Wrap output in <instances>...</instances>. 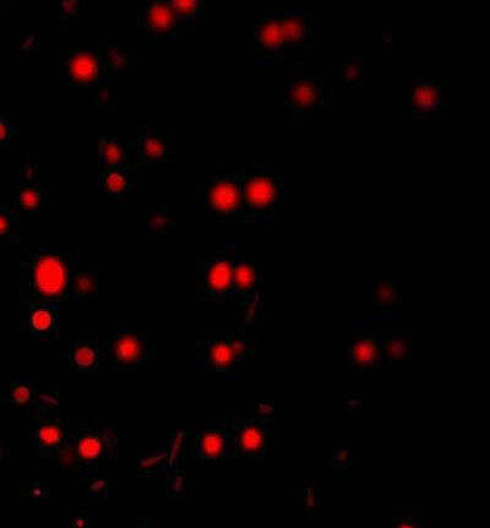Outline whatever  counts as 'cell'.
I'll list each match as a JSON object with an SVG mask.
<instances>
[{"instance_id": "obj_39", "label": "cell", "mask_w": 490, "mask_h": 528, "mask_svg": "<svg viewBox=\"0 0 490 528\" xmlns=\"http://www.w3.org/2000/svg\"><path fill=\"white\" fill-rule=\"evenodd\" d=\"M392 525L402 528H418L429 527L426 520H423L421 514L416 511H404V513H396L392 515Z\"/></svg>"}, {"instance_id": "obj_37", "label": "cell", "mask_w": 490, "mask_h": 528, "mask_svg": "<svg viewBox=\"0 0 490 528\" xmlns=\"http://www.w3.org/2000/svg\"><path fill=\"white\" fill-rule=\"evenodd\" d=\"M181 470L174 471V475L171 479H168L167 492L172 493L173 498H183V494H188L194 491L195 481L194 479L181 475Z\"/></svg>"}, {"instance_id": "obj_24", "label": "cell", "mask_w": 490, "mask_h": 528, "mask_svg": "<svg viewBox=\"0 0 490 528\" xmlns=\"http://www.w3.org/2000/svg\"><path fill=\"white\" fill-rule=\"evenodd\" d=\"M136 167H98V189L108 199L119 200L135 189Z\"/></svg>"}, {"instance_id": "obj_13", "label": "cell", "mask_w": 490, "mask_h": 528, "mask_svg": "<svg viewBox=\"0 0 490 528\" xmlns=\"http://www.w3.org/2000/svg\"><path fill=\"white\" fill-rule=\"evenodd\" d=\"M280 94L294 116L312 113L324 105L328 90L324 81L313 74L298 73L279 81Z\"/></svg>"}, {"instance_id": "obj_27", "label": "cell", "mask_w": 490, "mask_h": 528, "mask_svg": "<svg viewBox=\"0 0 490 528\" xmlns=\"http://www.w3.org/2000/svg\"><path fill=\"white\" fill-rule=\"evenodd\" d=\"M100 286V272L95 268H76L72 285H70V298L76 303L89 302L96 296Z\"/></svg>"}, {"instance_id": "obj_1", "label": "cell", "mask_w": 490, "mask_h": 528, "mask_svg": "<svg viewBox=\"0 0 490 528\" xmlns=\"http://www.w3.org/2000/svg\"><path fill=\"white\" fill-rule=\"evenodd\" d=\"M79 253L63 238L56 246L31 252L20 264V307L37 303L61 304L70 298V285L78 268Z\"/></svg>"}, {"instance_id": "obj_41", "label": "cell", "mask_w": 490, "mask_h": 528, "mask_svg": "<svg viewBox=\"0 0 490 528\" xmlns=\"http://www.w3.org/2000/svg\"><path fill=\"white\" fill-rule=\"evenodd\" d=\"M81 13V3L79 0H63L59 3V21L61 24H68L79 18Z\"/></svg>"}, {"instance_id": "obj_18", "label": "cell", "mask_w": 490, "mask_h": 528, "mask_svg": "<svg viewBox=\"0 0 490 528\" xmlns=\"http://www.w3.org/2000/svg\"><path fill=\"white\" fill-rule=\"evenodd\" d=\"M13 204L19 216H36L46 209L48 187L41 179L40 168L35 160L26 161L21 166L18 192Z\"/></svg>"}, {"instance_id": "obj_33", "label": "cell", "mask_w": 490, "mask_h": 528, "mask_svg": "<svg viewBox=\"0 0 490 528\" xmlns=\"http://www.w3.org/2000/svg\"><path fill=\"white\" fill-rule=\"evenodd\" d=\"M171 5L179 30L195 24L203 16L206 7L203 0H171Z\"/></svg>"}, {"instance_id": "obj_6", "label": "cell", "mask_w": 490, "mask_h": 528, "mask_svg": "<svg viewBox=\"0 0 490 528\" xmlns=\"http://www.w3.org/2000/svg\"><path fill=\"white\" fill-rule=\"evenodd\" d=\"M264 271L255 260L238 257L234 260L232 303L236 306L238 330L264 325Z\"/></svg>"}, {"instance_id": "obj_36", "label": "cell", "mask_w": 490, "mask_h": 528, "mask_svg": "<svg viewBox=\"0 0 490 528\" xmlns=\"http://www.w3.org/2000/svg\"><path fill=\"white\" fill-rule=\"evenodd\" d=\"M328 462L329 466L334 468V470H347L353 462L352 446L348 444L336 445L330 451Z\"/></svg>"}, {"instance_id": "obj_30", "label": "cell", "mask_w": 490, "mask_h": 528, "mask_svg": "<svg viewBox=\"0 0 490 528\" xmlns=\"http://www.w3.org/2000/svg\"><path fill=\"white\" fill-rule=\"evenodd\" d=\"M402 297H404V286L400 280L384 279L374 285L373 303L383 312H388L400 304Z\"/></svg>"}, {"instance_id": "obj_19", "label": "cell", "mask_w": 490, "mask_h": 528, "mask_svg": "<svg viewBox=\"0 0 490 528\" xmlns=\"http://www.w3.org/2000/svg\"><path fill=\"white\" fill-rule=\"evenodd\" d=\"M347 367L356 372H372L383 366L381 356V335L372 331L353 334L345 351Z\"/></svg>"}, {"instance_id": "obj_42", "label": "cell", "mask_w": 490, "mask_h": 528, "mask_svg": "<svg viewBox=\"0 0 490 528\" xmlns=\"http://www.w3.org/2000/svg\"><path fill=\"white\" fill-rule=\"evenodd\" d=\"M64 526L67 527H95L96 522L92 521L91 517L84 513L70 516Z\"/></svg>"}, {"instance_id": "obj_22", "label": "cell", "mask_w": 490, "mask_h": 528, "mask_svg": "<svg viewBox=\"0 0 490 528\" xmlns=\"http://www.w3.org/2000/svg\"><path fill=\"white\" fill-rule=\"evenodd\" d=\"M24 310L23 330L34 339L57 336L61 323V307L56 304L37 303Z\"/></svg>"}, {"instance_id": "obj_12", "label": "cell", "mask_w": 490, "mask_h": 528, "mask_svg": "<svg viewBox=\"0 0 490 528\" xmlns=\"http://www.w3.org/2000/svg\"><path fill=\"white\" fill-rule=\"evenodd\" d=\"M130 145L135 149L136 166L162 167L177 154V140L166 121H157L141 129Z\"/></svg>"}, {"instance_id": "obj_11", "label": "cell", "mask_w": 490, "mask_h": 528, "mask_svg": "<svg viewBox=\"0 0 490 528\" xmlns=\"http://www.w3.org/2000/svg\"><path fill=\"white\" fill-rule=\"evenodd\" d=\"M72 437L73 429L61 411L47 413L31 421L32 448L41 459H61L67 453Z\"/></svg>"}, {"instance_id": "obj_10", "label": "cell", "mask_w": 490, "mask_h": 528, "mask_svg": "<svg viewBox=\"0 0 490 528\" xmlns=\"http://www.w3.org/2000/svg\"><path fill=\"white\" fill-rule=\"evenodd\" d=\"M10 417L18 421H32L37 417L59 411L56 390L41 386L27 378L10 381L4 395Z\"/></svg>"}, {"instance_id": "obj_3", "label": "cell", "mask_w": 490, "mask_h": 528, "mask_svg": "<svg viewBox=\"0 0 490 528\" xmlns=\"http://www.w3.org/2000/svg\"><path fill=\"white\" fill-rule=\"evenodd\" d=\"M287 197V185L274 170L257 165L242 172L241 201L243 225H261L274 221L277 210Z\"/></svg>"}, {"instance_id": "obj_21", "label": "cell", "mask_w": 490, "mask_h": 528, "mask_svg": "<svg viewBox=\"0 0 490 528\" xmlns=\"http://www.w3.org/2000/svg\"><path fill=\"white\" fill-rule=\"evenodd\" d=\"M277 14L286 50L313 45V13L304 10H277Z\"/></svg>"}, {"instance_id": "obj_31", "label": "cell", "mask_w": 490, "mask_h": 528, "mask_svg": "<svg viewBox=\"0 0 490 528\" xmlns=\"http://www.w3.org/2000/svg\"><path fill=\"white\" fill-rule=\"evenodd\" d=\"M138 472L141 478H156L163 473L172 472L170 455L165 446L141 457Z\"/></svg>"}, {"instance_id": "obj_23", "label": "cell", "mask_w": 490, "mask_h": 528, "mask_svg": "<svg viewBox=\"0 0 490 528\" xmlns=\"http://www.w3.org/2000/svg\"><path fill=\"white\" fill-rule=\"evenodd\" d=\"M177 211L166 198H159L139 215V226L146 234L166 239L177 232Z\"/></svg>"}, {"instance_id": "obj_16", "label": "cell", "mask_w": 490, "mask_h": 528, "mask_svg": "<svg viewBox=\"0 0 490 528\" xmlns=\"http://www.w3.org/2000/svg\"><path fill=\"white\" fill-rule=\"evenodd\" d=\"M446 107L443 86L434 79H416L405 92L402 114L413 119L441 116Z\"/></svg>"}, {"instance_id": "obj_8", "label": "cell", "mask_w": 490, "mask_h": 528, "mask_svg": "<svg viewBox=\"0 0 490 528\" xmlns=\"http://www.w3.org/2000/svg\"><path fill=\"white\" fill-rule=\"evenodd\" d=\"M230 430L233 459L264 460L270 450L275 419L270 413L223 416Z\"/></svg>"}, {"instance_id": "obj_4", "label": "cell", "mask_w": 490, "mask_h": 528, "mask_svg": "<svg viewBox=\"0 0 490 528\" xmlns=\"http://www.w3.org/2000/svg\"><path fill=\"white\" fill-rule=\"evenodd\" d=\"M118 454V439L106 427L79 426L73 429L69 449L59 461L70 466L76 477L105 471Z\"/></svg>"}, {"instance_id": "obj_2", "label": "cell", "mask_w": 490, "mask_h": 528, "mask_svg": "<svg viewBox=\"0 0 490 528\" xmlns=\"http://www.w3.org/2000/svg\"><path fill=\"white\" fill-rule=\"evenodd\" d=\"M247 330L233 334H214L196 340V367L223 379H234L239 369L252 364L260 340L250 339Z\"/></svg>"}, {"instance_id": "obj_17", "label": "cell", "mask_w": 490, "mask_h": 528, "mask_svg": "<svg viewBox=\"0 0 490 528\" xmlns=\"http://www.w3.org/2000/svg\"><path fill=\"white\" fill-rule=\"evenodd\" d=\"M138 25L147 37L174 45L179 27L171 0H144L138 3Z\"/></svg>"}, {"instance_id": "obj_35", "label": "cell", "mask_w": 490, "mask_h": 528, "mask_svg": "<svg viewBox=\"0 0 490 528\" xmlns=\"http://www.w3.org/2000/svg\"><path fill=\"white\" fill-rule=\"evenodd\" d=\"M296 505L299 510H302L304 514L312 516L315 510L321 508V499L317 493L314 492V488L307 484L301 491L297 492Z\"/></svg>"}, {"instance_id": "obj_26", "label": "cell", "mask_w": 490, "mask_h": 528, "mask_svg": "<svg viewBox=\"0 0 490 528\" xmlns=\"http://www.w3.org/2000/svg\"><path fill=\"white\" fill-rule=\"evenodd\" d=\"M97 157L100 167L136 166L127 145L117 134L97 135Z\"/></svg>"}, {"instance_id": "obj_14", "label": "cell", "mask_w": 490, "mask_h": 528, "mask_svg": "<svg viewBox=\"0 0 490 528\" xmlns=\"http://www.w3.org/2000/svg\"><path fill=\"white\" fill-rule=\"evenodd\" d=\"M63 72L70 85L96 86L100 90L111 84V78L107 75L103 63L102 52L92 50L89 46L70 47Z\"/></svg>"}, {"instance_id": "obj_32", "label": "cell", "mask_w": 490, "mask_h": 528, "mask_svg": "<svg viewBox=\"0 0 490 528\" xmlns=\"http://www.w3.org/2000/svg\"><path fill=\"white\" fill-rule=\"evenodd\" d=\"M368 73V61L363 56H353L341 59L337 64V76L343 85L355 86L362 84Z\"/></svg>"}, {"instance_id": "obj_29", "label": "cell", "mask_w": 490, "mask_h": 528, "mask_svg": "<svg viewBox=\"0 0 490 528\" xmlns=\"http://www.w3.org/2000/svg\"><path fill=\"white\" fill-rule=\"evenodd\" d=\"M79 488L84 497L89 500H105L110 498L116 488V482L105 475V471L87 473L78 477Z\"/></svg>"}, {"instance_id": "obj_5", "label": "cell", "mask_w": 490, "mask_h": 528, "mask_svg": "<svg viewBox=\"0 0 490 528\" xmlns=\"http://www.w3.org/2000/svg\"><path fill=\"white\" fill-rule=\"evenodd\" d=\"M236 246L222 241L211 254L196 259V299L199 302H232Z\"/></svg>"}, {"instance_id": "obj_7", "label": "cell", "mask_w": 490, "mask_h": 528, "mask_svg": "<svg viewBox=\"0 0 490 528\" xmlns=\"http://www.w3.org/2000/svg\"><path fill=\"white\" fill-rule=\"evenodd\" d=\"M242 172H220L198 184V212L225 225H243Z\"/></svg>"}, {"instance_id": "obj_28", "label": "cell", "mask_w": 490, "mask_h": 528, "mask_svg": "<svg viewBox=\"0 0 490 528\" xmlns=\"http://www.w3.org/2000/svg\"><path fill=\"white\" fill-rule=\"evenodd\" d=\"M413 340L410 334L381 335V356L384 363L406 362L412 357Z\"/></svg>"}, {"instance_id": "obj_25", "label": "cell", "mask_w": 490, "mask_h": 528, "mask_svg": "<svg viewBox=\"0 0 490 528\" xmlns=\"http://www.w3.org/2000/svg\"><path fill=\"white\" fill-rule=\"evenodd\" d=\"M103 359L100 342L94 339H78L69 342L65 362L78 374H94Z\"/></svg>"}, {"instance_id": "obj_34", "label": "cell", "mask_w": 490, "mask_h": 528, "mask_svg": "<svg viewBox=\"0 0 490 528\" xmlns=\"http://www.w3.org/2000/svg\"><path fill=\"white\" fill-rule=\"evenodd\" d=\"M19 215L10 201H0V250L18 239L16 236V221Z\"/></svg>"}, {"instance_id": "obj_38", "label": "cell", "mask_w": 490, "mask_h": 528, "mask_svg": "<svg viewBox=\"0 0 490 528\" xmlns=\"http://www.w3.org/2000/svg\"><path fill=\"white\" fill-rule=\"evenodd\" d=\"M26 497L35 505H47L51 500V489L42 481H30L26 487Z\"/></svg>"}, {"instance_id": "obj_20", "label": "cell", "mask_w": 490, "mask_h": 528, "mask_svg": "<svg viewBox=\"0 0 490 528\" xmlns=\"http://www.w3.org/2000/svg\"><path fill=\"white\" fill-rule=\"evenodd\" d=\"M255 54L261 62H272L286 51L283 43L277 10L266 12L252 26Z\"/></svg>"}, {"instance_id": "obj_15", "label": "cell", "mask_w": 490, "mask_h": 528, "mask_svg": "<svg viewBox=\"0 0 490 528\" xmlns=\"http://www.w3.org/2000/svg\"><path fill=\"white\" fill-rule=\"evenodd\" d=\"M189 454L196 460L214 464L233 459L231 434L223 417L190 435Z\"/></svg>"}, {"instance_id": "obj_43", "label": "cell", "mask_w": 490, "mask_h": 528, "mask_svg": "<svg viewBox=\"0 0 490 528\" xmlns=\"http://www.w3.org/2000/svg\"><path fill=\"white\" fill-rule=\"evenodd\" d=\"M9 446L5 440L0 438V472H2V466L4 461L9 457Z\"/></svg>"}, {"instance_id": "obj_40", "label": "cell", "mask_w": 490, "mask_h": 528, "mask_svg": "<svg viewBox=\"0 0 490 528\" xmlns=\"http://www.w3.org/2000/svg\"><path fill=\"white\" fill-rule=\"evenodd\" d=\"M16 134H18V129H16L13 119L7 112L0 110V148L12 143Z\"/></svg>"}, {"instance_id": "obj_9", "label": "cell", "mask_w": 490, "mask_h": 528, "mask_svg": "<svg viewBox=\"0 0 490 528\" xmlns=\"http://www.w3.org/2000/svg\"><path fill=\"white\" fill-rule=\"evenodd\" d=\"M155 355V346L149 335L132 328L118 330L103 350L108 366L121 374L139 372Z\"/></svg>"}]
</instances>
